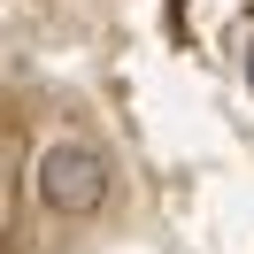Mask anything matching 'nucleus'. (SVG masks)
<instances>
[{
	"label": "nucleus",
	"mask_w": 254,
	"mask_h": 254,
	"mask_svg": "<svg viewBox=\"0 0 254 254\" xmlns=\"http://www.w3.org/2000/svg\"><path fill=\"white\" fill-rule=\"evenodd\" d=\"M108 192H116V170H108V154L93 139H54L39 154V200L54 216H100Z\"/></svg>",
	"instance_id": "nucleus-1"
},
{
	"label": "nucleus",
	"mask_w": 254,
	"mask_h": 254,
	"mask_svg": "<svg viewBox=\"0 0 254 254\" xmlns=\"http://www.w3.org/2000/svg\"><path fill=\"white\" fill-rule=\"evenodd\" d=\"M247 85H254V54H247Z\"/></svg>",
	"instance_id": "nucleus-2"
}]
</instances>
